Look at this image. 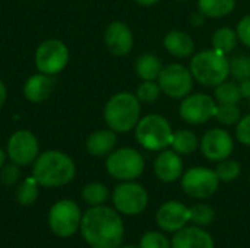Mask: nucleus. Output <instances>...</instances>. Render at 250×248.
Here are the masks:
<instances>
[{
  "label": "nucleus",
  "instance_id": "25",
  "mask_svg": "<svg viewBox=\"0 0 250 248\" xmlns=\"http://www.w3.org/2000/svg\"><path fill=\"white\" fill-rule=\"evenodd\" d=\"M170 146L180 156L182 155H190L199 148V139L192 130L180 129V130L173 133V139H171Z\"/></svg>",
  "mask_w": 250,
  "mask_h": 248
},
{
  "label": "nucleus",
  "instance_id": "39",
  "mask_svg": "<svg viewBox=\"0 0 250 248\" xmlns=\"http://www.w3.org/2000/svg\"><path fill=\"white\" fill-rule=\"evenodd\" d=\"M6 99H7V88H6V83L0 79V110L4 107Z\"/></svg>",
  "mask_w": 250,
  "mask_h": 248
},
{
  "label": "nucleus",
  "instance_id": "44",
  "mask_svg": "<svg viewBox=\"0 0 250 248\" xmlns=\"http://www.w3.org/2000/svg\"><path fill=\"white\" fill-rule=\"evenodd\" d=\"M249 105H250V98H249Z\"/></svg>",
  "mask_w": 250,
  "mask_h": 248
},
{
  "label": "nucleus",
  "instance_id": "19",
  "mask_svg": "<svg viewBox=\"0 0 250 248\" xmlns=\"http://www.w3.org/2000/svg\"><path fill=\"white\" fill-rule=\"evenodd\" d=\"M54 89V80L53 76L44 75V73H34L32 76H29L22 88L23 96L32 102V104H41L44 101H47Z\"/></svg>",
  "mask_w": 250,
  "mask_h": 248
},
{
  "label": "nucleus",
  "instance_id": "42",
  "mask_svg": "<svg viewBox=\"0 0 250 248\" xmlns=\"http://www.w3.org/2000/svg\"><path fill=\"white\" fill-rule=\"evenodd\" d=\"M119 248H139V247H135V246H123V247H122V246H120Z\"/></svg>",
  "mask_w": 250,
  "mask_h": 248
},
{
  "label": "nucleus",
  "instance_id": "31",
  "mask_svg": "<svg viewBox=\"0 0 250 248\" xmlns=\"http://www.w3.org/2000/svg\"><path fill=\"white\" fill-rule=\"evenodd\" d=\"M215 118L224 126H234L242 118V111L237 104H218Z\"/></svg>",
  "mask_w": 250,
  "mask_h": 248
},
{
  "label": "nucleus",
  "instance_id": "3",
  "mask_svg": "<svg viewBox=\"0 0 250 248\" xmlns=\"http://www.w3.org/2000/svg\"><path fill=\"white\" fill-rule=\"evenodd\" d=\"M141 101L135 94L123 91L114 94L104 107V121L116 133L132 132L141 120Z\"/></svg>",
  "mask_w": 250,
  "mask_h": 248
},
{
  "label": "nucleus",
  "instance_id": "27",
  "mask_svg": "<svg viewBox=\"0 0 250 248\" xmlns=\"http://www.w3.org/2000/svg\"><path fill=\"white\" fill-rule=\"evenodd\" d=\"M38 181L34 177L25 178L19 186L16 187V200L22 206H31L38 199Z\"/></svg>",
  "mask_w": 250,
  "mask_h": 248
},
{
  "label": "nucleus",
  "instance_id": "40",
  "mask_svg": "<svg viewBox=\"0 0 250 248\" xmlns=\"http://www.w3.org/2000/svg\"><path fill=\"white\" fill-rule=\"evenodd\" d=\"M139 6H144V7H149V6H154L157 4L160 0H135Z\"/></svg>",
  "mask_w": 250,
  "mask_h": 248
},
{
  "label": "nucleus",
  "instance_id": "21",
  "mask_svg": "<svg viewBox=\"0 0 250 248\" xmlns=\"http://www.w3.org/2000/svg\"><path fill=\"white\" fill-rule=\"evenodd\" d=\"M163 44L167 53L176 58H186L195 53V41L188 32L180 29H173L167 32Z\"/></svg>",
  "mask_w": 250,
  "mask_h": 248
},
{
  "label": "nucleus",
  "instance_id": "4",
  "mask_svg": "<svg viewBox=\"0 0 250 248\" xmlns=\"http://www.w3.org/2000/svg\"><path fill=\"white\" fill-rule=\"evenodd\" d=\"M189 69L198 83L211 88L226 82L230 76V61L227 56L214 48L196 53L190 60Z\"/></svg>",
  "mask_w": 250,
  "mask_h": 248
},
{
  "label": "nucleus",
  "instance_id": "16",
  "mask_svg": "<svg viewBox=\"0 0 250 248\" xmlns=\"http://www.w3.org/2000/svg\"><path fill=\"white\" fill-rule=\"evenodd\" d=\"M157 225L166 232H177L190 221V209L176 200L166 202L155 215Z\"/></svg>",
  "mask_w": 250,
  "mask_h": 248
},
{
  "label": "nucleus",
  "instance_id": "14",
  "mask_svg": "<svg viewBox=\"0 0 250 248\" xmlns=\"http://www.w3.org/2000/svg\"><path fill=\"white\" fill-rule=\"evenodd\" d=\"M202 155L211 162H221L234 151V142L231 134L224 129H209L199 140Z\"/></svg>",
  "mask_w": 250,
  "mask_h": 248
},
{
  "label": "nucleus",
  "instance_id": "32",
  "mask_svg": "<svg viewBox=\"0 0 250 248\" xmlns=\"http://www.w3.org/2000/svg\"><path fill=\"white\" fill-rule=\"evenodd\" d=\"M135 95L141 101V104H152L160 98L161 88L155 80H142V83H139V86L136 88Z\"/></svg>",
  "mask_w": 250,
  "mask_h": 248
},
{
  "label": "nucleus",
  "instance_id": "28",
  "mask_svg": "<svg viewBox=\"0 0 250 248\" xmlns=\"http://www.w3.org/2000/svg\"><path fill=\"white\" fill-rule=\"evenodd\" d=\"M214 99L217 101V104H239V101L242 99L239 85L229 80L220 83L218 86H215Z\"/></svg>",
  "mask_w": 250,
  "mask_h": 248
},
{
  "label": "nucleus",
  "instance_id": "22",
  "mask_svg": "<svg viewBox=\"0 0 250 248\" xmlns=\"http://www.w3.org/2000/svg\"><path fill=\"white\" fill-rule=\"evenodd\" d=\"M163 67L164 66L161 63V60L155 54H151V53L139 56L136 58V61H135L136 75L142 80H155V79H158Z\"/></svg>",
  "mask_w": 250,
  "mask_h": 248
},
{
  "label": "nucleus",
  "instance_id": "29",
  "mask_svg": "<svg viewBox=\"0 0 250 248\" xmlns=\"http://www.w3.org/2000/svg\"><path fill=\"white\" fill-rule=\"evenodd\" d=\"M240 172H242L240 162H237L234 159H230V158L218 162V165L215 168V174H217L218 180L223 181V183H231V181L237 180Z\"/></svg>",
  "mask_w": 250,
  "mask_h": 248
},
{
  "label": "nucleus",
  "instance_id": "26",
  "mask_svg": "<svg viewBox=\"0 0 250 248\" xmlns=\"http://www.w3.org/2000/svg\"><path fill=\"white\" fill-rule=\"evenodd\" d=\"M82 200L89 205V206H100L104 205L108 197H110V191L107 189V186H104L103 183H88L83 189H82Z\"/></svg>",
  "mask_w": 250,
  "mask_h": 248
},
{
  "label": "nucleus",
  "instance_id": "45",
  "mask_svg": "<svg viewBox=\"0 0 250 248\" xmlns=\"http://www.w3.org/2000/svg\"><path fill=\"white\" fill-rule=\"evenodd\" d=\"M249 181H250V178H249Z\"/></svg>",
  "mask_w": 250,
  "mask_h": 248
},
{
  "label": "nucleus",
  "instance_id": "13",
  "mask_svg": "<svg viewBox=\"0 0 250 248\" xmlns=\"http://www.w3.org/2000/svg\"><path fill=\"white\" fill-rule=\"evenodd\" d=\"M6 153L10 162H15L19 167L31 165L40 155V142L29 130H16L7 139Z\"/></svg>",
  "mask_w": 250,
  "mask_h": 248
},
{
  "label": "nucleus",
  "instance_id": "43",
  "mask_svg": "<svg viewBox=\"0 0 250 248\" xmlns=\"http://www.w3.org/2000/svg\"><path fill=\"white\" fill-rule=\"evenodd\" d=\"M177 1H180V3H186V1H189V0H177Z\"/></svg>",
  "mask_w": 250,
  "mask_h": 248
},
{
  "label": "nucleus",
  "instance_id": "23",
  "mask_svg": "<svg viewBox=\"0 0 250 248\" xmlns=\"http://www.w3.org/2000/svg\"><path fill=\"white\" fill-rule=\"evenodd\" d=\"M236 7V0H198V10L211 19L229 16Z\"/></svg>",
  "mask_w": 250,
  "mask_h": 248
},
{
  "label": "nucleus",
  "instance_id": "9",
  "mask_svg": "<svg viewBox=\"0 0 250 248\" xmlns=\"http://www.w3.org/2000/svg\"><path fill=\"white\" fill-rule=\"evenodd\" d=\"M161 92L173 99H183L193 89V76L190 69L180 63H170L163 67L157 79Z\"/></svg>",
  "mask_w": 250,
  "mask_h": 248
},
{
  "label": "nucleus",
  "instance_id": "33",
  "mask_svg": "<svg viewBox=\"0 0 250 248\" xmlns=\"http://www.w3.org/2000/svg\"><path fill=\"white\" fill-rule=\"evenodd\" d=\"M215 219V212L209 205L198 203L190 208V221L196 227H207Z\"/></svg>",
  "mask_w": 250,
  "mask_h": 248
},
{
  "label": "nucleus",
  "instance_id": "34",
  "mask_svg": "<svg viewBox=\"0 0 250 248\" xmlns=\"http://www.w3.org/2000/svg\"><path fill=\"white\" fill-rule=\"evenodd\" d=\"M139 248H171V241L164 234L151 231L141 238Z\"/></svg>",
  "mask_w": 250,
  "mask_h": 248
},
{
  "label": "nucleus",
  "instance_id": "5",
  "mask_svg": "<svg viewBox=\"0 0 250 248\" xmlns=\"http://www.w3.org/2000/svg\"><path fill=\"white\" fill-rule=\"evenodd\" d=\"M173 129L168 120L160 114H146L141 117L135 127L138 143L146 151H164L171 145Z\"/></svg>",
  "mask_w": 250,
  "mask_h": 248
},
{
  "label": "nucleus",
  "instance_id": "10",
  "mask_svg": "<svg viewBox=\"0 0 250 248\" xmlns=\"http://www.w3.org/2000/svg\"><path fill=\"white\" fill-rule=\"evenodd\" d=\"M113 205L119 213L135 216L142 213L149 202L148 191L144 186L135 181H123L113 190Z\"/></svg>",
  "mask_w": 250,
  "mask_h": 248
},
{
  "label": "nucleus",
  "instance_id": "20",
  "mask_svg": "<svg viewBox=\"0 0 250 248\" xmlns=\"http://www.w3.org/2000/svg\"><path fill=\"white\" fill-rule=\"evenodd\" d=\"M116 145H117V133L108 127L92 132L85 142V148L88 153L97 158H104V156L107 158L116 149Z\"/></svg>",
  "mask_w": 250,
  "mask_h": 248
},
{
  "label": "nucleus",
  "instance_id": "1",
  "mask_svg": "<svg viewBox=\"0 0 250 248\" xmlns=\"http://www.w3.org/2000/svg\"><path fill=\"white\" fill-rule=\"evenodd\" d=\"M81 232L91 248H119L125 237V224L119 212L108 206H91L81 221Z\"/></svg>",
  "mask_w": 250,
  "mask_h": 248
},
{
  "label": "nucleus",
  "instance_id": "8",
  "mask_svg": "<svg viewBox=\"0 0 250 248\" xmlns=\"http://www.w3.org/2000/svg\"><path fill=\"white\" fill-rule=\"evenodd\" d=\"M81 209L79 206L70 200L63 199L54 203L48 212V225L53 234L62 238L72 237L81 228Z\"/></svg>",
  "mask_w": 250,
  "mask_h": 248
},
{
  "label": "nucleus",
  "instance_id": "6",
  "mask_svg": "<svg viewBox=\"0 0 250 248\" xmlns=\"http://www.w3.org/2000/svg\"><path fill=\"white\" fill-rule=\"evenodd\" d=\"M105 170L119 181H133L142 175L145 159L142 153L133 148H119L107 156Z\"/></svg>",
  "mask_w": 250,
  "mask_h": 248
},
{
  "label": "nucleus",
  "instance_id": "7",
  "mask_svg": "<svg viewBox=\"0 0 250 248\" xmlns=\"http://www.w3.org/2000/svg\"><path fill=\"white\" fill-rule=\"evenodd\" d=\"M69 48L67 45L57 39V38H50L42 41L34 54V63L35 67L40 73L48 75V76H56L62 73L67 64H69Z\"/></svg>",
  "mask_w": 250,
  "mask_h": 248
},
{
  "label": "nucleus",
  "instance_id": "11",
  "mask_svg": "<svg viewBox=\"0 0 250 248\" xmlns=\"http://www.w3.org/2000/svg\"><path fill=\"white\" fill-rule=\"evenodd\" d=\"M218 186L220 180L215 170L207 167H193L182 175V189L192 199H209L217 193Z\"/></svg>",
  "mask_w": 250,
  "mask_h": 248
},
{
  "label": "nucleus",
  "instance_id": "36",
  "mask_svg": "<svg viewBox=\"0 0 250 248\" xmlns=\"http://www.w3.org/2000/svg\"><path fill=\"white\" fill-rule=\"evenodd\" d=\"M236 137L242 145L250 146V114L242 117L236 124Z\"/></svg>",
  "mask_w": 250,
  "mask_h": 248
},
{
  "label": "nucleus",
  "instance_id": "17",
  "mask_svg": "<svg viewBox=\"0 0 250 248\" xmlns=\"http://www.w3.org/2000/svg\"><path fill=\"white\" fill-rule=\"evenodd\" d=\"M154 174L163 183H174L183 175V161L177 152L161 151L154 161Z\"/></svg>",
  "mask_w": 250,
  "mask_h": 248
},
{
  "label": "nucleus",
  "instance_id": "30",
  "mask_svg": "<svg viewBox=\"0 0 250 248\" xmlns=\"http://www.w3.org/2000/svg\"><path fill=\"white\" fill-rule=\"evenodd\" d=\"M230 75L239 80L243 82L250 79V57L246 54H236L230 60Z\"/></svg>",
  "mask_w": 250,
  "mask_h": 248
},
{
  "label": "nucleus",
  "instance_id": "41",
  "mask_svg": "<svg viewBox=\"0 0 250 248\" xmlns=\"http://www.w3.org/2000/svg\"><path fill=\"white\" fill-rule=\"evenodd\" d=\"M6 158H7V153L3 148H0V168L6 164Z\"/></svg>",
  "mask_w": 250,
  "mask_h": 248
},
{
  "label": "nucleus",
  "instance_id": "12",
  "mask_svg": "<svg viewBox=\"0 0 250 248\" xmlns=\"http://www.w3.org/2000/svg\"><path fill=\"white\" fill-rule=\"evenodd\" d=\"M217 101L207 94H189L179 107V114L183 121L199 126L212 120L217 114Z\"/></svg>",
  "mask_w": 250,
  "mask_h": 248
},
{
  "label": "nucleus",
  "instance_id": "15",
  "mask_svg": "<svg viewBox=\"0 0 250 248\" xmlns=\"http://www.w3.org/2000/svg\"><path fill=\"white\" fill-rule=\"evenodd\" d=\"M104 42L107 50L116 57L127 56L135 44L130 26L122 20H113L104 31Z\"/></svg>",
  "mask_w": 250,
  "mask_h": 248
},
{
  "label": "nucleus",
  "instance_id": "38",
  "mask_svg": "<svg viewBox=\"0 0 250 248\" xmlns=\"http://www.w3.org/2000/svg\"><path fill=\"white\" fill-rule=\"evenodd\" d=\"M240 88V94H242V98H250V79H246L243 82H240L239 85Z\"/></svg>",
  "mask_w": 250,
  "mask_h": 248
},
{
  "label": "nucleus",
  "instance_id": "24",
  "mask_svg": "<svg viewBox=\"0 0 250 248\" xmlns=\"http://www.w3.org/2000/svg\"><path fill=\"white\" fill-rule=\"evenodd\" d=\"M239 42V37L237 32L229 26H221L218 28L211 38V45L215 51L221 53V54H230L234 51V48L237 47Z\"/></svg>",
  "mask_w": 250,
  "mask_h": 248
},
{
  "label": "nucleus",
  "instance_id": "35",
  "mask_svg": "<svg viewBox=\"0 0 250 248\" xmlns=\"http://www.w3.org/2000/svg\"><path fill=\"white\" fill-rule=\"evenodd\" d=\"M19 178H21V170L19 165H16L15 162L4 164L0 168V181L4 186H13L19 181Z\"/></svg>",
  "mask_w": 250,
  "mask_h": 248
},
{
  "label": "nucleus",
  "instance_id": "18",
  "mask_svg": "<svg viewBox=\"0 0 250 248\" xmlns=\"http://www.w3.org/2000/svg\"><path fill=\"white\" fill-rule=\"evenodd\" d=\"M170 241L171 248H214L212 237L201 227H183Z\"/></svg>",
  "mask_w": 250,
  "mask_h": 248
},
{
  "label": "nucleus",
  "instance_id": "37",
  "mask_svg": "<svg viewBox=\"0 0 250 248\" xmlns=\"http://www.w3.org/2000/svg\"><path fill=\"white\" fill-rule=\"evenodd\" d=\"M236 32H237L239 41L250 48V15L243 16L239 20V23L236 26Z\"/></svg>",
  "mask_w": 250,
  "mask_h": 248
},
{
  "label": "nucleus",
  "instance_id": "2",
  "mask_svg": "<svg viewBox=\"0 0 250 248\" xmlns=\"http://www.w3.org/2000/svg\"><path fill=\"white\" fill-rule=\"evenodd\" d=\"M76 174L73 159L62 151H45L37 156L32 167V177L40 186L47 189L63 187L69 184Z\"/></svg>",
  "mask_w": 250,
  "mask_h": 248
}]
</instances>
